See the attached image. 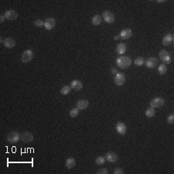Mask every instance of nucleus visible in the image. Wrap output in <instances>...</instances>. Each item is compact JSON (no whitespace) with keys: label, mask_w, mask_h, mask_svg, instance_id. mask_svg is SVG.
<instances>
[{"label":"nucleus","mask_w":174,"mask_h":174,"mask_svg":"<svg viewBox=\"0 0 174 174\" xmlns=\"http://www.w3.org/2000/svg\"><path fill=\"white\" fill-rule=\"evenodd\" d=\"M173 35L171 33H169L166 35L163 39V44L164 46H169L172 42L173 41Z\"/></svg>","instance_id":"a211bd4d"},{"label":"nucleus","mask_w":174,"mask_h":174,"mask_svg":"<svg viewBox=\"0 0 174 174\" xmlns=\"http://www.w3.org/2000/svg\"><path fill=\"white\" fill-rule=\"evenodd\" d=\"M159 58L161 59L163 63H166L167 64H169L172 62V57L169 53L167 52L165 50H162L161 51L159 54Z\"/></svg>","instance_id":"20e7f679"},{"label":"nucleus","mask_w":174,"mask_h":174,"mask_svg":"<svg viewBox=\"0 0 174 174\" xmlns=\"http://www.w3.org/2000/svg\"><path fill=\"white\" fill-rule=\"evenodd\" d=\"M70 88L75 91H80L83 88V84L81 83L79 80H74L70 83Z\"/></svg>","instance_id":"2eb2a0df"},{"label":"nucleus","mask_w":174,"mask_h":174,"mask_svg":"<svg viewBox=\"0 0 174 174\" xmlns=\"http://www.w3.org/2000/svg\"><path fill=\"white\" fill-rule=\"evenodd\" d=\"M70 116L71 118H75L77 117L78 115V114H79V109H78L77 108H73V109L70 110Z\"/></svg>","instance_id":"bb28decb"},{"label":"nucleus","mask_w":174,"mask_h":174,"mask_svg":"<svg viewBox=\"0 0 174 174\" xmlns=\"http://www.w3.org/2000/svg\"><path fill=\"white\" fill-rule=\"evenodd\" d=\"M4 15H5V19H8V20H10V21L15 20V19H16L17 17H18V14H17V13H16L15 10H12V9L5 11V13H4Z\"/></svg>","instance_id":"1a4fd4ad"},{"label":"nucleus","mask_w":174,"mask_h":174,"mask_svg":"<svg viewBox=\"0 0 174 174\" xmlns=\"http://www.w3.org/2000/svg\"><path fill=\"white\" fill-rule=\"evenodd\" d=\"M3 44L5 47H7L9 49H11L16 46V42L14 39H13L10 37H8L6 39H4V42H3Z\"/></svg>","instance_id":"f3484780"},{"label":"nucleus","mask_w":174,"mask_h":174,"mask_svg":"<svg viewBox=\"0 0 174 174\" xmlns=\"http://www.w3.org/2000/svg\"><path fill=\"white\" fill-rule=\"evenodd\" d=\"M112 72L113 74H116V70H115V68H112Z\"/></svg>","instance_id":"473e14b6"},{"label":"nucleus","mask_w":174,"mask_h":174,"mask_svg":"<svg viewBox=\"0 0 174 174\" xmlns=\"http://www.w3.org/2000/svg\"><path fill=\"white\" fill-rule=\"evenodd\" d=\"M133 36V31L130 29H122L119 34V37L122 39H128L131 38Z\"/></svg>","instance_id":"9b49d317"},{"label":"nucleus","mask_w":174,"mask_h":174,"mask_svg":"<svg viewBox=\"0 0 174 174\" xmlns=\"http://www.w3.org/2000/svg\"><path fill=\"white\" fill-rule=\"evenodd\" d=\"M5 19H6L5 15H1L0 16V23H3L5 21Z\"/></svg>","instance_id":"2f4dec72"},{"label":"nucleus","mask_w":174,"mask_h":174,"mask_svg":"<svg viewBox=\"0 0 174 174\" xmlns=\"http://www.w3.org/2000/svg\"><path fill=\"white\" fill-rule=\"evenodd\" d=\"M114 84L118 86H122L125 84V77L122 73H117L115 74V77L114 78Z\"/></svg>","instance_id":"0eeeda50"},{"label":"nucleus","mask_w":174,"mask_h":174,"mask_svg":"<svg viewBox=\"0 0 174 174\" xmlns=\"http://www.w3.org/2000/svg\"><path fill=\"white\" fill-rule=\"evenodd\" d=\"M145 61H146V60H144V58H143V57H138V58H136V59L134 60V64H135V66L141 67V66H143V65L145 64Z\"/></svg>","instance_id":"b1692460"},{"label":"nucleus","mask_w":174,"mask_h":174,"mask_svg":"<svg viewBox=\"0 0 174 174\" xmlns=\"http://www.w3.org/2000/svg\"><path fill=\"white\" fill-rule=\"evenodd\" d=\"M105 159L108 162L114 163L115 162H117L118 156L117 154L114 153H107L105 155Z\"/></svg>","instance_id":"dca6fc26"},{"label":"nucleus","mask_w":174,"mask_h":174,"mask_svg":"<svg viewBox=\"0 0 174 174\" xmlns=\"http://www.w3.org/2000/svg\"><path fill=\"white\" fill-rule=\"evenodd\" d=\"M76 165V161L75 159L74 158H68L67 160H66V163H65V166L68 169H70L74 168Z\"/></svg>","instance_id":"aec40b11"},{"label":"nucleus","mask_w":174,"mask_h":174,"mask_svg":"<svg viewBox=\"0 0 174 174\" xmlns=\"http://www.w3.org/2000/svg\"><path fill=\"white\" fill-rule=\"evenodd\" d=\"M145 114H146V117L152 118L155 115L156 112H155V109H154L153 108H148V109L146 110V112H145Z\"/></svg>","instance_id":"5701e85b"},{"label":"nucleus","mask_w":174,"mask_h":174,"mask_svg":"<svg viewBox=\"0 0 174 174\" xmlns=\"http://www.w3.org/2000/svg\"><path fill=\"white\" fill-rule=\"evenodd\" d=\"M105 161H106V159L103 157V156H98L97 157L96 159H95V163L98 166H102L105 163Z\"/></svg>","instance_id":"a878e982"},{"label":"nucleus","mask_w":174,"mask_h":174,"mask_svg":"<svg viewBox=\"0 0 174 174\" xmlns=\"http://www.w3.org/2000/svg\"><path fill=\"white\" fill-rule=\"evenodd\" d=\"M102 18L104 19L107 23H112L115 19L114 15L112 12L110 11H104V13H102Z\"/></svg>","instance_id":"423d86ee"},{"label":"nucleus","mask_w":174,"mask_h":174,"mask_svg":"<svg viewBox=\"0 0 174 174\" xmlns=\"http://www.w3.org/2000/svg\"><path fill=\"white\" fill-rule=\"evenodd\" d=\"M114 174H123V169L122 168L117 167L114 170Z\"/></svg>","instance_id":"c756f323"},{"label":"nucleus","mask_w":174,"mask_h":174,"mask_svg":"<svg viewBox=\"0 0 174 174\" xmlns=\"http://www.w3.org/2000/svg\"><path fill=\"white\" fill-rule=\"evenodd\" d=\"M166 71H167V67H166V64H160L159 66L158 72L161 75L165 74L166 73Z\"/></svg>","instance_id":"393cba45"},{"label":"nucleus","mask_w":174,"mask_h":174,"mask_svg":"<svg viewBox=\"0 0 174 174\" xmlns=\"http://www.w3.org/2000/svg\"><path fill=\"white\" fill-rule=\"evenodd\" d=\"M164 103H165V101H164L163 98H155L150 101L149 104H150L151 108H156L163 107L164 105Z\"/></svg>","instance_id":"39448f33"},{"label":"nucleus","mask_w":174,"mask_h":174,"mask_svg":"<svg viewBox=\"0 0 174 174\" xmlns=\"http://www.w3.org/2000/svg\"><path fill=\"white\" fill-rule=\"evenodd\" d=\"M165 2V0H157L156 1V3H164Z\"/></svg>","instance_id":"72a5a7b5"},{"label":"nucleus","mask_w":174,"mask_h":174,"mask_svg":"<svg viewBox=\"0 0 174 174\" xmlns=\"http://www.w3.org/2000/svg\"><path fill=\"white\" fill-rule=\"evenodd\" d=\"M118 37H118V36H116V37H115V38H114V39H117Z\"/></svg>","instance_id":"f704fd0d"},{"label":"nucleus","mask_w":174,"mask_h":174,"mask_svg":"<svg viewBox=\"0 0 174 174\" xmlns=\"http://www.w3.org/2000/svg\"><path fill=\"white\" fill-rule=\"evenodd\" d=\"M126 50H127L126 45H125V43H121L119 44H118L117 47H116V52H117V54L118 55L124 54L126 52Z\"/></svg>","instance_id":"6ab92c4d"},{"label":"nucleus","mask_w":174,"mask_h":174,"mask_svg":"<svg viewBox=\"0 0 174 174\" xmlns=\"http://www.w3.org/2000/svg\"><path fill=\"white\" fill-rule=\"evenodd\" d=\"M33 52L32 50H26L23 53L22 57H21V60L25 64H27L29 61H31L32 59L33 58Z\"/></svg>","instance_id":"7ed1b4c3"},{"label":"nucleus","mask_w":174,"mask_h":174,"mask_svg":"<svg viewBox=\"0 0 174 174\" xmlns=\"http://www.w3.org/2000/svg\"><path fill=\"white\" fill-rule=\"evenodd\" d=\"M116 131L118 133H119L120 135H125L126 132H127V127L125 125V123L123 122H118L116 125Z\"/></svg>","instance_id":"ddd939ff"},{"label":"nucleus","mask_w":174,"mask_h":174,"mask_svg":"<svg viewBox=\"0 0 174 174\" xmlns=\"http://www.w3.org/2000/svg\"><path fill=\"white\" fill-rule=\"evenodd\" d=\"M167 122L169 124H173L174 122V115L173 114H170L169 117L167 118Z\"/></svg>","instance_id":"c85d7f7f"},{"label":"nucleus","mask_w":174,"mask_h":174,"mask_svg":"<svg viewBox=\"0 0 174 174\" xmlns=\"http://www.w3.org/2000/svg\"><path fill=\"white\" fill-rule=\"evenodd\" d=\"M33 135L32 133H28V132L23 133V134H21L20 135V139L23 141V143H31V142H33Z\"/></svg>","instance_id":"9d476101"},{"label":"nucleus","mask_w":174,"mask_h":174,"mask_svg":"<svg viewBox=\"0 0 174 174\" xmlns=\"http://www.w3.org/2000/svg\"><path fill=\"white\" fill-rule=\"evenodd\" d=\"M118 67L121 69H127L131 66L132 64V60L128 57L122 56V57H118L116 60Z\"/></svg>","instance_id":"f257e3e1"},{"label":"nucleus","mask_w":174,"mask_h":174,"mask_svg":"<svg viewBox=\"0 0 174 174\" xmlns=\"http://www.w3.org/2000/svg\"><path fill=\"white\" fill-rule=\"evenodd\" d=\"M71 88H70V86H68V85H65L62 88L60 89V94H63V95H67V94H68L70 93V91H71Z\"/></svg>","instance_id":"4be33fe9"},{"label":"nucleus","mask_w":174,"mask_h":174,"mask_svg":"<svg viewBox=\"0 0 174 174\" xmlns=\"http://www.w3.org/2000/svg\"><path fill=\"white\" fill-rule=\"evenodd\" d=\"M108 169H105V168H103V169H100V170H98L97 173L98 174H108Z\"/></svg>","instance_id":"7c9ffc66"},{"label":"nucleus","mask_w":174,"mask_h":174,"mask_svg":"<svg viewBox=\"0 0 174 174\" xmlns=\"http://www.w3.org/2000/svg\"><path fill=\"white\" fill-rule=\"evenodd\" d=\"M101 21H102L101 16L100 15H95L92 18V21L91 22H92V24H93L94 26H98L99 24L101 23Z\"/></svg>","instance_id":"412c9836"},{"label":"nucleus","mask_w":174,"mask_h":174,"mask_svg":"<svg viewBox=\"0 0 174 174\" xmlns=\"http://www.w3.org/2000/svg\"><path fill=\"white\" fill-rule=\"evenodd\" d=\"M56 26V20L52 17L47 18L44 22V27L47 30H51Z\"/></svg>","instance_id":"6e6552de"},{"label":"nucleus","mask_w":174,"mask_h":174,"mask_svg":"<svg viewBox=\"0 0 174 174\" xmlns=\"http://www.w3.org/2000/svg\"><path fill=\"white\" fill-rule=\"evenodd\" d=\"M159 60L156 57H150L148 60L145 61V64L147 68H154L156 65L158 64Z\"/></svg>","instance_id":"f8f14e48"},{"label":"nucleus","mask_w":174,"mask_h":174,"mask_svg":"<svg viewBox=\"0 0 174 174\" xmlns=\"http://www.w3.org/2000/svg\"><path fill=\"white\" fill-rule=\"evenodd\" d=\"M6 139L9 143H16L20 139V135L16 131H11L7 134Z\"/></svg>","instance_id":"f03ea898"},{"label":"nucleus","mask_w":174,"mask_h":174,"mask_svg":"<svg viewBox=\"0 0 174 174\" xmlns=\"http://www.w3.org/2000/svg\"><path fill=\"white\" fill-rule=\"evenodd\" d=\"M77 108L79 110H84L89 106V102L87 100H79L76 104Z\"/></svg>","instance_id":"4468645a"},{"label":"nucleus","mask_w":174,"mask_h":174,"mask_svg":"<svg viewBox=\"0 0 174 174\" xmlns=\"http://www.w3.org/2000/svg\"><path fill=\"white\" fill-rule=\"evenodd\" d=\"M34 25L37 27H42V26H44V22L40 20V19H37V20L34 21Z\"/></svg>","instance_id":"cd10ccee"}]
</instances>
